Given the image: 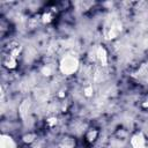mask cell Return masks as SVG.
Returning <instances> with one entry per match:
<instances>
[{"instance_id": "cell-9", "label": "cell", "mask_w": 148, "mask_h": 148, "mask_svg": "<svg viewBox=\"0 0 148 148\" xmlns=\"http://www.w3.org/2000/svg\"><path fill=\"white\" fill-rule=\"evenodd\" d=\"M53 18H54V14L51 12V10H46V12H44L43 14H42V16H40V20H42V22L43 23H51L52 21H53Z\"/></svg>"}, {"instance_id": "cell-12", "label": "cell", "mask_w": 148, "mask_h": 148, "mask_svg": "<svg viewBox=\"0 0 148 148\" xmlns=\"http://www.w3.org/2000/svg\"><path fill=\"white\" fill-rule=\"evenodd\" d=\"M83 91H84V95H86L87 97H90V96L92 95V92H94V89H92L91 86H87V87H84Z\"/></svg>"}, {"instance_id": "cell-8", "label": "cell", "mask_w": 148, "mask_h": 148, "mask_svg": "<svg viewBox=\"0 0 148 148\" xmlns=\"http://www.w3.org/2000/svg\"><path fill=\"white\" fill-rule=\"evenodd\" d=\"M97 138H98V131H97V130L90 128V130H88V131L86 132V140H87L88 142L92 143V142L96 141Z\"/></svg>"}, {"instance_id": "cell-7", "label": "cell", "mask_w": 148, "mask_h": 148, "mask_svg": "<svg viewBox=\"0 0 148 148\" xmlns=\"http://www.w3.org/2000/svg\"><path fill=\"white\" fill-rule=\"evenodd\" d=\"M76 141L73 136H64L59 142V148H75Z\"/></svg>"}, {"instance_id": "cell-4", "label": "cell", "mask_w": 148, "mask_h": 148, "mask_svg": "<svg viewBox=\"0 0 148 148\" xmlns=\"http://www.w3.org/2000/svg\"><path fill=\"white\" fill-rule=\"evenodd\" d=\"M1 64L7 69H15L18 65V58H16L9 53L3 52L2 57H1Z\"/></svg>"}, {"instance_id": "cell-2", "label": "cell", "mask_w": 148, "mask_h": 148, "mask_svg": "<svg viewBox=\"0 0 148 148\" xmlns=\"http://www.w3.org/2000/svg\"><path fill=\"white\" fill-rule=\"evenodd\" d=\"M121 30H123V23L116 17L112 18L110 17L104 24L103 35L106 39H114L120 35Z\"/></svg>"}, {"instance_id": "cell-14", "label": "cell", "mask_w": 148, "mask_h": 148, "mask_svg": "<svg viewBox=\"0 0 148 148\" xmlns=\"http://www.w3.org/2000/svg\"><path fill=\"white\" fill-rule=\"evenodd\" d=\"M147 50H148V44H147Z\"/></svg>"}, {"instance_id": "cell-3", "label": "cell", "mask_w": 148, "mask_h": 148, "mask_svg": "<svg viewBox=\"0 0 148 148\" xmlns=\"http://www.w3.org/2000/svg\"><path fill=\"white\" fill-rule=\"evenodd\" d=\"M94 60L97 61L101 66H106L108 65V52L103 46H97L94 50Z\"/></svg>"}, {"instance_id": "cell-5", "label": "cell", "mask_w": 148, "mask_h": 148, "mask_svg": "<svg viewBox=\"0 0 148 148\" xmlns=\"http://www.w3.org/2000/svg\"><path fill=\"white\" fill-rule=\"evenodd\" d=\"M131 146L133 148H147V140L143 133L138 132L131 138Z\"/></svg>"}, {"instance_id": "cell-1", "label": "cell", "mask_w": 148, "mask_h": 148, "mask_svg": "<svg viewBox=\"0 0 148 148\" xmlns=\"http://www.w3.org/2000/svg\"><path fill=\"white\" fill-rule=\"evenodd\" d=\"M79 67H80L79 59L72 54H67V56L62 57L61 60L59 61V72L61 74H64L65 76H71V75L75 74L77 72Z\"/></svg>"}, {"instance_id": "cell-10", "label": "cell", "mask_w": 148, "mask_h": 148, "mask_svg": "<svg viewBox=\"0 0 148 148\" xmlns=\"http://www.w3.org/2000/svg\"><path fill=\"white\" fill-rule=\"evenodd\" d=\"M40 72H42V74H43L44 76H50V75L53 74V67L50 66V65H44V66L42 67Z\"/></svg>"}, {"instance_id": "cell-6", "label": "cell", "mask_w": 148, "mask_h": 148, "mask_svg": "<svg viewBox=\"0 0 148 148\" xmlns=\"http://www.w3.org/2000/svg\"><path fill=\"white\" fill-rule=\"evenodd\" d=\"M0 148H17V143L12 135L2 133L0 135Z\"/></svg>"}, {"instance_id": "cell-11", "label": "cell", "mask_w": 148, "mask_h": 148, "mask_svg": "<svg viewBox=\"0 0 148 148\" xmlns=\"http://www.w3.org/2000/svg\"><path fill=\"white\" fill-rule=\"evenodd\" d=\"M35 139H36L35 133H27V134H24V135L22 136V140H23V142H25V143H31V142L35 141Z\"/></svg>"}, {"instance_id": "cell-13", "label": "cell", "mask_w": 148, "mask_h": 148, "mask_svg": "<svg viewBox=\"0 0 148 148\" xmlns=\"http://www.w3.org/2000/svg\"><path fill=\"white\" fill-rule=\"evenodd\" d=\"M46 123L50 125V126H54L57 124V118L56 117H52V118H49V120H46Z\"/></svg>"}]
</instances>
